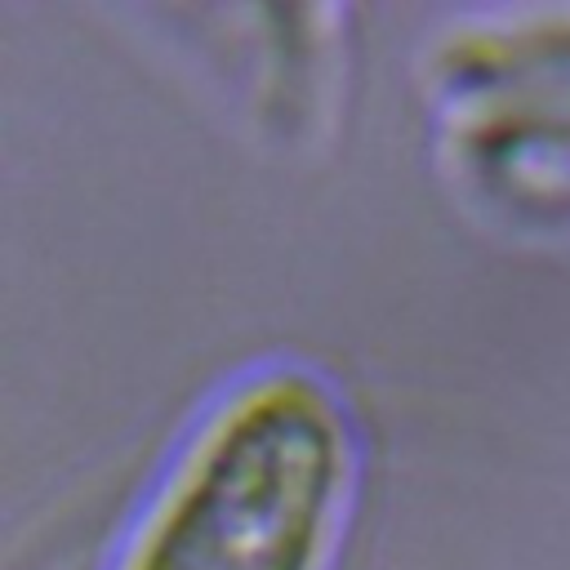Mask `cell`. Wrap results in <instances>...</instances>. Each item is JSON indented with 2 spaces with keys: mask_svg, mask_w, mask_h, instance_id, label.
Segmentation results:
<instances>
[{
  "mask_svg": "<svg viewBox=\"0 0 570 570\" xmlns=\"http://www.w3.org/2000/svg\"><path fill=\"white\" fill-rule=\"evenodd\" d=\"M352 485L343 396L316 370L263 365L183 436L111 570H325Z\"/></svg>",
  "mask_w": 570,
  "mask_h": 570,
  "instance_id": "1",
  "label": "cell"
}]
</instances>
